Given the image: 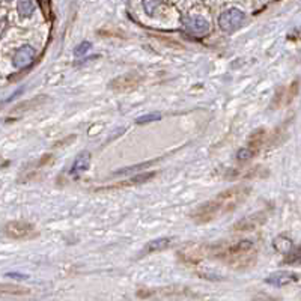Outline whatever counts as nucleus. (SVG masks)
<instances>
[{"label":"nucleus","instance_id":"obj_1","mask_svg":"<svg viewBox=\"0 0 301 301\" xmlns=\"http://www.w3.org/2000/svg\"><path fill=\"white\" fill-rule=\"evenodd\" d=\"M252 188L245 184L234 185L222 193H218L214 199L201 203L191 214V220L196 225H206L214 220H218L223 215H228L234 212L235 209L247 201L250 196Z\"/></svg>","mask_w":301,"mask_h":301},{"label":"nucleus","instance_id":"obj_2","mask_svg":"<svg viewBox=\"0 0 301 301\" xmlns=\"http://www.w3.org/2000/svg\"><path fill=\"white\" fill-rule=\"evenodd\" d=\"M209 255L235 269L252 267L256 261V247L250 239L235 242H218L209 247Z\"/></svg>","mask_w":301,"mask_h":301},{"label":"nucleus","instance_id":"obj_3","mask_svg":"<svg viewBox=\"0 0 301 301\" xmlns=\"http://www.w3.org/2000/svg\"><path fill=\"white\" fill-rule=\"evenodd\" d=\"M244 21H245V14L238 8L226 9L218 17V26L225 34L236 32L244 24Z\"/></svg>","mask_w":301,"mask_h":301},{"label":"nucleus","instance_id":"obj_4","mask_svg":"<svg viewBox=\"0 0 301 301\" xmlns=\"http://www.w3.org/2000/svg\"><path fill=\"white\" fill-rule=\"evenodd\" d=\"M5 235L11 239H29L36 235V231L28 222L14 220V222H8L5 225Z\"/></svg>","mask_w":301,"mask_h":301},{"label":"nucleus","instance_id":"obj_5","mask_svg":"<svg viewBox=\"0 0 301 301\" xmlns=\"http://www.w3.org/2000/svg\"><path fill=\"white\" fill-rule=\"evenodd\" d=\"M182 24L185 32L191 36L202 38L209 32V23L201 15H187L182 18Z\"/></svg>","mask_w":301,"mask_h":301},{"label":"nucleus","instance_id":"obj_6","mask_svg":"<svg viewBox=\"0 0 301 301\" xmlns=\"http://www.w3.org/2000/svg\"><path fill=\"white\" fill-rule=\"evenodd\" d=\"M265 222H267V212L265 211H259V212H255L252 215H247L242 220H239L238 223H235L234 231H236V232L255 231L256 228L262 226Z\"/></svg>","mask_w":301,"mask_h":301},{"label":"nucleus","instance_id":"obj_7","mask_svg":"<svg viewBox=\"0 0 301 301\" xmlns=\"http://www.w3.org/2000/svg\"><path fill=\"white\" fill-rule=\"evenodd\" d=\"M35 56H36V50L32 45H23L14 53L12 64L17 69H24L34 64Z\"/></svg>","mask_w":301,"mask_h":301},{"label":"nucleus","instance_id":"obj_8","mask_svg":"<svg viewBox=\"0 0 301 301\" xmlns=\"http://www.w3.org/2000/svg\"><path fill=\"white\" fill-rule=\"evenodd\" d=\"M297 280H298V274H295L292 271H276L265 279L268 285H271L274 288H282V286H286V285L294 283Z\"/></svg>","mask_w":301,"mask_h":301},{"label":"nucleus","instance_id":"obj_9","mask_svg":"<svg viewBox=\"0 0 301 301\" xmlns=\"http://www.w3.org/2000/svg\"><path fill=\"white\" fill-rule=\"evenodd\" d=\"M172 244V239L170 238H157V239H152L149 242H146V245L140 250L139 253V258H143V256H149V255H154V253H158V252H165L166 249L170 247Z\"/></svg>","mask_w":301,"mask_h":301},{"label":"nucleus","instance_id":"obj_10","mask_svg":"<svg viewBox=\"0 0 301 301\" xmlns=\"http://www.w3.org/2000/svg\"><path fill=\"white\" fill-rule=\"evenodd\" d=\"M139 85V78L133 75V74H125L122 77H118L115 78L112 83H110V88L115 89V91H128V89H133Z\"/></svg>","mask_w":301,"mask_h":301},{"label":"nucleus","instance_id":"obj_11","mask_svg":"<svg viewBox=\"0 0 301 301\" xmlns=\"http://www.w3.org/2000/svg\"><path fill=\"white\" fill-rule=\"evenodd\" d=\"M91 152L89 151H81L77 157H75V160H74V163H72V166H71V173L72 175H80V173H85L89 166H91Z\"/></svg>","mask_w":301,"mask_h":301},{"label":"nucleus","instance_id":"obj_12","mask_svg":"<svg viewBox=\"0 0 301 301\" xmlns=\"http://www.w3.org/2000/svg\"><path fill=\"white\" fill-rule=\"evenodd\" d=\"M155 176V172H145V173H140V175H135L133 178L118 184L116 187H131V185H140V184H145L148 182L149 179H152Z\"/></svg>","mask_w":301,"mask_h":301},{"label":"nucleus","instance_id":"obj_13","mask_svg":"<svg viewBox=\"0 0 301 301\" xmlns=\"http://www.w3.org/2000/svg\"><path fill=\"white\" fill-rule=\"evenodd\" d=\"M48 97H35L32 100L24 101V102H20L14 107L12 112H29V110H35L36 107L42 105L45 101H47Z\"/></svg>","mask_w":301,"mask_h":301},{"label":"nucleus","instance_id":"obj_14","mask_svg":"<svg viewBox=\"0 0 301 301\" xmlns=\"http://www.w3.org/2000/svg\"><path fill=\"white\" fill-rule=\"evenodd\" d=\"M283 264L295 267V265H301V245H295L291 247V250L288 253H285V259Z\"/></svg>","mask_w":301,"mask_h":301},{"label":"nucleus","instance_id":"obj_15","mask_svg":"<svg viewBox=\"0 0 301 301\" xmlns=\"http://www.w3.org/2000/svg\"><path fill=\"white\" fill-rule=\"evenodd\" d=\"M157 160H151V161H146V163H140V165H135V166H130V168H124V169H118L116 172H113L112 175L113 176H118V175H128L131 172H139V170H146L148 168H151L152 165H155Z\"/></svg>","mask_w":301,"mask_h":301},{"label":"nucleus","instance_id":"obj_16","mask_svg":"<svg viewBox=\"0 0 301 301\" xmlns=\"http://www.w3.org/2000/svg\"><path fill=\"white\" fill-rule=\"evenodd\" d=\"M255 154H256V149H253L252 146H244V148H241L236 152V161L241 163V165H244V163L250 161L255 157Z\"/></svg>","mask_w":301,"mask_h":301},{"label":"nucleus","instance_id":"obj_17","mask_svg":"<svg viewBox=\"0 0 301 301\" xmlns=\"http://www.w3.org/2000/svg\"><path fill=\"white\" fill-rule=\"evenodd\" d=\"M272 245H274V249H276L277 252H280L282 255H285V253H288V252L291 250L292 242H291V239H288V238H285V236H277V238H274Z\"/></svg>","mask_w":301,"mask_h":301},{"label":"nucleus","instance_id":"obj_18","mask_svg":"<svg viewBox=\"0 0 301 301\" xmlns=\"http://www.w3.org/2000/svg\"><path fill=\"white\" fill-rule=\"evenodd\" d=\"M18 12L21 17H32V14L35 12V5L32 0H20L18 2V6H17Z\"/></svg>","mask_w":301,"mask_h":301},{"label":"nucleus","instance_id":"obj_19","mask_svg":"<svg viewBox=\"0 0 301 301\" xmlns=\"http://www.w3.org/2000/svg\"><path fill=\"white\" fill-rule=\"evenodd\" d=\"M0 291L3 294H29V289L28 288H21V286H17V285H0Z\"/></svg>","mask_w":301,"mask_h":301},{"label":"nucleus","instance_id":"obj_20","mask_svg":"<svg viewBox=\"0 0 301 301\" xmlns=\"http://www.w3.org/2000/svg\"><path fill=\"white\" fill-rule=\"evenodd\" d=\"M38 2V6L41 8V11H42V14H44V17H45V20H48V21H51V0H36Z\"/></svg>","mask_w":301,"mask_h":301},{"label":"nucleus","instance_id":"obj_21","mask_svg":"<svg viewBox=\"0 0 301 301\" xmlns=\"http://www.w3.org/2000/svg\"><path fill=\"white\" fill-rule=\"evenodd\" d=\"M91 48H92V44H91L89 41H83V42H80V44L75 47V50H74V56H75V58L85 56Z\"/></svg>","mask_w":301,"mask_h":301},{"label":"nucleus","instance_id":"obj_22","mask_svg":"<svg viewBox=\"0 0 301 301\" xmlns=\"http://www.w3.org/2000/svg\"><path fill=\"white\" fill-rule=\"evenodd\" d=\"M160 119H161V115H160V113H149V115H145V116L137 118V119H135V122H137L139 125H142V124L157 122V121H160Z\"/></svg>","mask_w":301,"mask_h":301},{"label":"nucleus","instance_id":"obj_23","mask_svg":"<svg viewBox=\"0 0 301 301\" xmlns=\"http://www.w3.org/2000/svg\"><path fill=\"white\" fill-rule=\"evenodd\" d=\"M6 277H17V279H26V276H21V274H15V272H8Z\"/></svg>","mask_w":301,"mask_h":301}]
</instances>
